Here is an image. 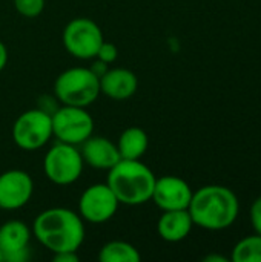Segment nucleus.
I'll use <instances>...</instances> for the list:
<instances>
[{
	"label": "nucleus",
	"mask_w": 261,
	"mask_h": 262,
	"mask_svg": "<svg viewBox=\"0 0 261 262\" xmlns=\"http://www.w3.org/2000/svg\"><path fill=\"white\" fill-rule=\"evenodd\" d=\"M32 233L37 241L49 252H77L85 239V226L82 216L65 207L43 210L32 224Z\"/></svg>",
	"instance_id": "f257e3e1"
},
{
	"label": "nucleus",
	"mask_w": 261,
	"mask_h": 262,
	"mask_svg": "<svg viewBox=\"0 0 261 262\" xmlns=\"http://www.w3.org/2000/svg\"><path fill=\"white\" fill-rule=\"evenodd\" d=\"M194 226L218 232L231 227L238 216L237 195L225 186H205L192 193L188 207Z\"/></svg>",
	"instance_id": "f03ea898"
},
{
	"label": "nucleus",
	"mask_w": 261,
	"mask_h": 262,
	"mask_svg": "<svg viewBox=\"0 0 261 262\" xmlns=\"http://www.w3.org/2000/svg\"><path fill=\"white\" fill-rule=\"evenodd\" d=\"M155 180L154 172L140 160H120L108 170L106 184L120 204L140 206L151 200Z\"/></svg>",
	"instance_id": "7ed1b4c3"
},
{
	"label": "nucleus",
	"mask_w": 261,
	"mask_h": 262,
	"mask_svg": "<svg viewBox=\"0 0 261 262\" xmlns=\"http://www.w3.org/2000/svg\"><path fill=\"white\" fill-rule=\"evenodd\" d=\"M54 92L62 104L88 107L100 95V78L91 68H71L55 78Z\"/></svg>",
	"instance_id": "20e7f679"
},
{
	"label": "nucleus",
	"mask_w": 261,
	"mask_h": 262,
	"mask_svg": "<svg viewBox=\"0 0 261 262\" xmlns=\"http://www.w3.org/2000/svg\"><path fill=\"white\" fill-rule=\"evenodd\" d=\"M83 164L85 161L77 146L58 141L46 152L43 170L51 183L57 186H69L80 178Z\"/></svg>",
	"instance_id": "39448f33"
},
{
	"label": "nucleus",
	"mask_w": 261,
	"mask_h": 262,
	"mask_svg": "<svg viewBox=\"0 0 261 262\" xmlns=\"http://www.w3.org/2000/svg\"><path fill=\"white\" fill-rule=\"evenodd\" d=\"M52 137L60 143L80 146L94 132V120L86 107L63 104L54 114H51Z\"/></svg>",
	"instance_id": "423d86ee"
},
{
	"label": "nucleus",
	"mask_w": 261,
	"mask_h": 262,
	"mask_svg": "<svg viewBox=\"0 0 261 262\" xmlns=\"http://www.w3.org/2000/svg\"><path fill=\"white\" fill-rule=\"evenodd\" d=\"M52 137L51 114L43 109H31L17 117L12 126V140L23 150H37Z\"/></svg>",
	"instance_id": "0eeeda50"
},
{
	"label": "nucleus",
	"mask_w": 261,
	"mask_h": 262,
	"mask_svg": "<svg viewBox=\"0 0 261 262\" xmlns=\"http://www.w3.org/2000/svg\"><path fill=\"white\" fill-rule=\"evenodd\" d=\"M105 41L100 26L86 17L71 20L63 29V46L75 58H94L100 45Z\"/></svg>",
	"instance_id": "6e6552de"
},
{
	"label": "nucleus",
	"mask_w": 261,
	"mask_h": 262,
	"mask_svg": "<svg viewBox=\"0 0 261 262\" xmlns=\"http://www.w3.org/2000/svg\"><path fill=\"white\" fill-rule=\"evenodd\" d=\"M118 204L117 196L108 184H94L82 193L78 200V213L88 223L102 224L115 215Z\"/></svg>",
	"instance_id": "1a4fd4ad"
},
{
	"label": "nucleus",
	"mask_w": 261,
	"mask_h": 262,
	"mask_svg": "<svg viewBox=\"0 0 261 262\" xmlns=\"http://www.w3.org/2000/svg\"><path fill=\"white\" fill-rule=\"evenodd\" d=\"M32 192L34 183L28 172L12 169L0 175V209H22L29 203Z\"/></svg>",
	"instance_id": "9d476101"
},
{
	"label": "nucleus",
	"mask_w": 261,
	"mask_h": 262,
	"mask_svg": "<svg viewBox=\"0 0 261 262\" xmlns=\"http://www.w3.org/2000/svg\"><path fill=\"white\" fill-rule=\"evenodd\" d=\"M192 193H194L192 189L185 180H182L180 177L166 175V177L155 180L151 200L163 212L182 210V209L189 207Z\"/></svg>",
	"instance_id": "9b49d317"
},
{
	"label": "nucleus",
	"mask_w": 261,
	"mask_h": 262,
	"mask_svg": "<svg viewBox=\"0 0 261 262\" xmlns=\"http://www.w3.org/2000/svg\"><path fill=\"white\" fill-rule=\"evenodd\" d=\"M29 227L17 220H11L0 227L2 261L23 262L29 258Z\"/></svg>",
	"instance_id": "f8f14e48"
},
{
	"label": "nucleus",
	"mask_w": 261,
	"mask_h": 262,
	"mask_svg": "<svg viewBox=\"0 0 261 262\" xmlns=\"http://www.w3.org/2000/svg\"><path fill=\"white\" fill-rule=\"evenodd\" d=\"M80 154L88 166L98 170H109L122 160L117 144H114L111 140L105 137L91 135L88 140L82 143Z\"/></svg>",
	"instance_id": "ddd939ff"
},
{
	"label": "nucleus",
	"mask_w": 261,
	"mask_h": 262,
	"mask_svg": "<svg viewBox=\"0 0 261 262\" xmlns=\"http://www.w3.org/2000/svg\"><path fill=\"white\" fill-rule=\"evenodd\" d=\"M137 75L125 68L108 69L100 77V92L112 100H126L137 92Z\"/></svg>",
	"instance_id": "4468645a"
},
{
	"label": "nucleus",
	"mask_w": 261,
	"mask_h": 262,
	"mask_svg": "<svg viewBox=\"0 0 261 262\" xmlns=\"http://www.w3.org/2000/svg\"><path fill=\"white\" fill-rule=\"evenodd\" d=\"M194 221L188 209L182 210H165L157 223V232L162 239L168 243L183 241L192 230Z\"/></svg>",
	"instance_id": "2eb2a0df"
},
{
	"label": "nucleus",
	"mask_w": 261,
	"mask_h": 262,
	"mask_svg": "<svg viewBox=\"0 0 261 262\" xmlns=\"http://www.w3.org/2000/svg\"><path fill=\"white\" fill-rule=\"evenodd\" d=\"M148 146V134L137 126L125 129L117 141V149L122 160H140L146 154Z\"/></svg>",
	"instance_id": "dca6fc26"
},
{
	"label": "nucleus",
	"mask_w": 261,
	"mask_h": 262,
	"mask_svg": "<svg viewBox=\"0 0 261 262\" xmlns=\"http://www.w3.org/2000/svg\"><path fill=\"white\" fill-rule=\"evenodd\" d=\"M98 259L102 262H138L142 256L138 250L129 243L109 241L102 247Z\"/></svg>",
	"instance_id": "f3484780"
},
{
	"label": "nucleus",
	"mask_w": 261,
	"mask_h": 262,
	"mask_svg": "<svg viewBox=\"0 0 261 262\" xmlns=\"http://www.w3.org/2000/svg\"><path fill=\"white\" fill-rule=\"evenodd\" d=\"M234 262H261V235L255 233L238 241L232 250Z\"/></svg>",
	"instance_id": "a211bd4d"
},
{
	"label": "nucleus",
	"mask_w": 261,
	"mask_h": 262,
	"mask_svg": "<svg viewBox=\"0 0 261 262\" xmlns=\"http://www.w3.org/2000/svg\"><path fill=\"white\" fill-rule=\"evenodd\" d=\"M14 8L23 17L32 18L45 9V0H14Z\"/></svg>",
	"instance_id": "6ab92c4d"
},
{
	"label": "nucleus",
	"mask_w": 261,
	"mask_h": 262,
	"mask_svg": "<svg viewBox=\"0 0 261 262\" xmlns=\"http://www.w3.org/2000/svg\"><path fill=\"white\" fill-rule=\"evenodd\" d=\"M117 57H118V51H117L115 45H112L109 41H103L100 45L97 54H95V58L100 60V61H103V63H106V64L114 63L117 60Z\"/></svg>",
	"instance_id": "aec40b11"
},
{
	"label": "nucleus",
	"mask_w": 261,
	"mask_h": 262,
	"mask_svg": "<svg viewBox=\"0 0 261 262\" xmlns=\"http://www.w3.org/2000/svg\"><path fill=\"white\" fill-rule=\"evenodd\" d=\"M249 216H251V224H252L255 233L261 235V196H258V198L252 203Z\"/></svg>",
	"instance_id": "412c9836"
},
{
	"label": "nucleus",
	"mask_w": 261,
	"mask_h": 262,
	"mask_svg": "<svg viewBox=\"0 0 261 262\" xmlns=\"http://www.w3.org/2000/svg\"><path fill=\"white\" fill-rule=\"evenodd\" d=\"M54 261L77 262L78 261V256H77V252H63V253H55V255H54Z\"/></svg>",
	"instance_id": "4be33fe9"
},
{
	"label": "nucleus",
	"mask_w": 261,
	"mask_h": 262,
	"mask_svg": "<svg viewBox=\"0 0 261 262\" xmlns=\"http://www.w3.org/2000/svg\"><path fill=\"white\" fill-rule=\"evenodd\" d=\"M6 61H8V51H6V46L0 41V72L5 69Z\"/></svg>",
	"instance_id": "5701e85b"
},
{
	"label": "nucleus",
	"mask_w": 261,
	"mask_h": 262,
	"mask_svg": "<svg viewBox=\"0 0 261 262\" xmlns=\"http://www.w3.org/2000/svg\"><path fill=\"white\" fill-rule=\"evenodd\" d=\"M205 261H206V262H215V261L226 262L228 259H226V258H222V256H215V255H211V256H206V258H205Z\"/></svg>",
	"instance_id": "b1692460"
},
{
	"label": "nucleus",
	"mask_w": 261,
	"mask_h": 262,
	"mask_svg": "<svg viewBox=\"0 0 261 262\" xmlns=\"http://www.w3.org/2000/svg\"><path fill=\"white\" fill-rule=\"evenodd\" d=\"M0 262H2V253H0Z\"/></svg>",
	"instance_id": "393cba45"
}]
</instances>
